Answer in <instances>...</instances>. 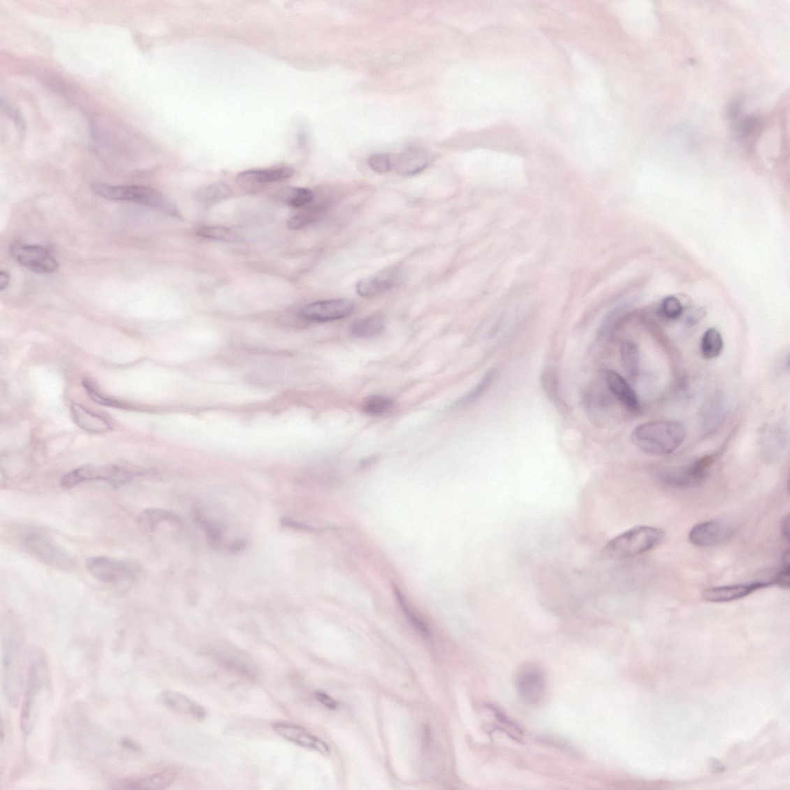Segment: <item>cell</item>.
Segmentation results:
<instances>
[{"label": "cell", "mask_w": 790, "mask_h": 790, "mask_svg": "<svg viewBox=\"0 0 790 790\" xmlns=\"http://www.w3.org/2000/svg\"><path fill=\"white\" fill-rule=\"evenodd\" d=\"M428 162L430 157L425 150L419 147H410L397 157L393 165L398 174L413 175L423 171Z\"/></svg>", "instance_id": "d6986e66"}, {"label": "cell", "mask_w": 790, "mask_h": 790, "mask_svg": "<svg viewBox=\"0 0 790 790\" xmlns=\"http://www.w3.org/2000/svg\"><path fill=\"white\" fill-rule=\"evenodd\" d=\"M664 532L654 527L638 526L612 539L605 546L604 555L612 559H625L642 555L658 546Z\"/></svg>", "instance_id": "5b68a950"}, {"label": "cell", "mask_w": 790, "mask_h": 790, "mask_svg": "<svg viewBox=\"0 0 790 790\" xmlns=\"http://www.w3.org/2000/svg\"><path fill=\"white\" fill-rule=\"evenodd\" d=\"M354 307V302L348 299L317 301L302 308L300 315L309 321H333L349 316L353 312Z\"/></svg>", "instance_id": "4fadbf2b"}, {"label": "cell", "mask_w": 790, "mask_h": 790, "mask_svg": "<svg viewBox=\"0 0 790 790\" xmlns=\"http://www.w3.org/2000/svg\"><path fill=\"white\" fill-rule=\"evenodd\" d=\"M10 253L25 268L38 275H49L58 268V263L49 250L39 245L13 244Z\"/></svg>", "instance_id": "8fae6325"}, {"label": "cell", "mask_w": 790, "mask_h": 790, "mask_svg": "<svg viewBox=\"0 0 790 790\" xmlns=\"http://www.w3.org/2000/svg\"><path fill=\"white\" fill-rule=\"evenodd\" d=\"M395 594L398 604H400L401 608L404 613V615L409 619L413 627H415V629L422 635L423 637H430V632L428 631L427 626L411 611L401 590L395 587Z\"/></svg>", "instance_id": "4dcf8cb0"}, {"label": "cell", "mask_w": 790, "mask_h": 790, "mask_svg": "<svg viewBox=\"0 0 790 790\" xmlns=\"http://www.w3.org/2000/svg\"><path fill=\"white\" fill-rule=\"evenodd\" d=\"M199 236L205 239L216 240L225 242H234L237 240L235 233L230 228L220 226H205L197 231Z\"/></svg>", "instance_id": "d6a6232c"}, {"label": "cell", "mask_w": 790, "mask_h": 790, "mask_svg": "<svg viewBox=\"0 0 790 790\" xmlns=\"http://www.w3.org/2000/svg\"><path fill=\"white\" fill-rule=\"evenodd\" d=\"M789 550H787L782 559V565L780 570L775 578L771 580L773 585H776L782 589L788 590L790 586L789 582Z\"/></svg>", "instance_id": "ab89813d"}, {"label": "cell", "mask_w": 790, "mask_h": 790, "mask_svg": "<svg viewBox=\"0 0 790 790\" xmlns=\"http://www.w3.org/2000/svg\"><path fill=\"white\" fill-rule=\"evenodd\" d=\"M232 189L224 183L210 184L198 191L196 198L198 201L205 205H212L224 201L231 197Z\"/></svg>", "instance_id": "484cf974"}, {"label": "cell", "mask_w": 790, "mask_h": 790, "mask_svg": "<svg viewBox=\"0 0 790 790\" xmlns=\"http://www.w3.org/2000/svg\"><path fill=\"white\" fill-rule=\"evenodd\" d=\"M490 710L494 712L495 717L500 723L502 729H504V732L511 736L515 740H520V737L523 735L522 729L515 724L513 722L509 719L507 716L498 710L497 708L490 706Z\"/></svg>", "instance_id": "74e56055"}, {"label": "cell", "mask_w": 790, "mask_h": 790, "mask_svg": "<svg viewBox=\"0 0 790 790\" xmlns=\"http://www.w3.org/2000/svg\"><path fill=\"white\" fill-rule=\"evenodd\" d=\"M686 437L685 426L675 420H652L635 427L633 444L645 453L664 456L673 454Z\"/></svg>", "instance_id": "7a4b0ae2"}, {"label": "cell", "mask_w": 790, "mask_h": 790, "mask_svg": "<svg viewBox=\"0 0 790 790\" xmlns=\"http://www.w3.org/2000/svg\"><path fill=\"white\" fill-rule=\"evenodd\" d=\"M661 316L668 320H676L683 313L681 302L675 297H668L664 299L659 309Z\"/></svg>", "instance_id": "8d00e7d4"}, {"label": "cell", "mask_w": 790, "mask_h": 790, "mask_svg": "<svg viewBox=\"0 0 790 790\" xmlns=\"http://www.w3.org/2000/svg\"><path fill=\"white\" fill-rule=\"evenodd\" d=\"M386 320L381 314H374L354 322L351 327V334L360 339L378 336L385 329Z\"/></svg>", "instance_id": "cb8c5ba5"}, {"label": "cell", "mask_w": 790, "mask_h": 790, "mask_svg": "<svg viewBox=\"0 0 790 790\" xmlns=\"http://www.w3.org/2000/svg\"><path fill=\"white\" fill-rule=\"evenodd\" d=\"M723 350V339L719 332L710 328L707 330L701 338V351L705 359L718 358Z\"/></svg>", "instance_id": "4316f807"}, {"label": "cell", "mask_w": 790, "mask_h": 790, "mask_svg": "<svg viewBox=\"0 0 790 790\" xmlns=\"http://www.w3.org/2000/svg\"><path fill=\"white\" fill-rule=\"evenodd\" d=\"M781 534L784 536V540L789 542V515L784 516L781 522Z\"/></svg>", "instance_id": "f6af8a7d"}, {"label": "cell", "mask_w": 790, "mask_h": 790, "mask_svg": "<svg viewBox=\"0 0 790 790\" xmlns=\"http://www.w3.org/2000/svg\"><path fill=\"white\" fill-rule=\"evenodd\" d=\"M2 668L5 696L17 708L23 689L26 647L23 630L16 618L6 616L2 622Z\"/></svg>", "instance_id": "6da1fadb"}, {"label": "cell", "mask_w": 790, "mask_h": 790, "mask_svg": "<svg viewBox=\"0 0 790 790\" xmlns=\"http://www.w3.org/2000/svg\"><path fill=\"white\" fill-rule=\"evenodd\" d=\"M721 398L716 397L707 405L704 411V424L708 427H715L720 422L723 413H724V404L722 402Z\"/></svg>", "instance_id": "e575fe53"}, {"label": "cell", "mask_w": 790, "mask_h": 790, "mask_svg": "<svg viewBox=\"0 0 790 790\" xmlns=\"http://www.w3.org/2000/svg\"><path fill=\"white\" fill-rule=\"evenodd\" d=\"M606 381L611 393L627 409L635 413L641 411V405L636 393H634V390L623 376L614 371H608L606 374Z\"/></svg>", "instance_id": "44dd1931"}, {"label": "cell", "mask_w": 790, "mask_h": 790, "mask_svg": "<svg viewBox=\"0 0 790 790\" xmlns=\"http://www.w3.org/2000/svg\"><path fill=\"white\" fill-rule=\"evenodd\" d=\"M279 196L284 202L295 208L304 207L314 199L313 191L305 188L286 189Z\"/></svg>", "instance_id": "f1b7e54d"}, {"label": "cell", "mask_w": 790, "mask_h": 790, "mask_svg": "<svg viewBox=\"0 0 790 790\" xmlns=\"http://www.w3.org/2000/svg\"><path fill=\"white\" fill-rule=\"evenodd\" d=\"M368 164L374 172L386 173L390 171V168H393V161H391L388 154H376L369 158Z\"/></svg>", "instance_id": "60d3db41"}, {"label": "cell", "mask_w": 790, "mask_h": 790, "mask_svg": "<svg viewBox=\"0 0 790 790\" xmlns=\"http://www.w3.org/2000/svg\"><path fill=\"white\" fill-rule=\"evenodd\" d=\"M280 523H281V525L284 527H287V528H291V529H298V530L305 531V532H311V533H314V532H316V529L314 528H313L312 527H309L307 525H305V524H304V523H301V522L291 520L289 518L283 519L281 521H280Z\"/></svg>", "instance_id": "7bdbcfd3"}, {"label": "cell", "mask_w": 790, "mask_h": 790, "mask_svg": "<svg viewBox=\"0 0 790 790\" xmlns=\"http://www.w3.org/2000/svg\"><path fill=\"white\" fill-rule=\"evenodd\" d=\"M49 684L50 673L46 657L40 648L34 647L29 654L26 689L20 713V727L24 734H29L33 730L38 696L41 691L47 688Z\"/></svg>", "instance_id": "3957f363"}, {"label": "cell", "mask_w": 790, "mask_h": 790, "mask_svg": "<svg viewBox=\"0 0 790 790\" xmlns=\"http://www.w3.org/2000/svg\"><path fill=\"white\" fill-rule=\"evenodd\" d=\"M516 687L524 703L530 705L540 704L546 689V679L543 670L535 664L522 667L516 676Z\"/></svg>", "instance_id": "7c38bea8"}, {"label": "cell", "mask_w": 790, "mask_h": 790, "mask_svg": "<svg viewBox=\"0 0 790 790\" xmlns=\"http://www.w3.org/2000/svg\"><path fill=\"white\" fill-rule=\"evenodd\" d=\"M133 477V472L115 465H87L64 475L61 479V485L65 490L91 481H105L122 485L130 483Z\"/></svg>", "instance_id": "ba28073f"}, {"label": "cell", "mask_w": 790, "mask_h": 790, "mask_svg": "<svg viewBox=\"0 0 790 790\" xmlns=\"http://www.w3.org/2000/svg\"><path fill=\"white\" fill-rule=\"evenodd\" d=\"M122 747L128 750L138 752L141 751V747L136 742L129 740V738H124L122 741Z\"/></svg>", "instance_id": "bcb514c9"}, {"label": "cell", "mask_w": 790, "mask_h": 790, "mask_svg": "<svg viewBox=\"0 0 790 790\" xmlns=\"http://www.w3.org/2000/svg\"><path fill=\"white\" fill-rule=\"evenodd\" d=\"M10 281V277L8 272L5 270L0 272V291H3L8 286Z\"/></svg>", "instance_id": "7dc6e473"}, {"label": "cell", "mask_w": 790, "mask_h": 790, "mask_svg": "<svg viewBox=\"0 0 790 790\" xmlns=\"http://www.w3.org/2000/svg\"><path fill=\"white\" fill-rule=\"evenodd\" d=\"M770 586H773L771 580L714 587L706 589L703 593V597L705 601L711 603L732 602Z\"/></svg>", "instance_id": "5bb4252c"}, {"label": "cell", "mask_w": 790, "mask_h": 790, "mask_svg": "<svg viewBox=\"0 0 790 790\" xmlns=\"http://www.w3.org/2000/svg\"><path fill=\"white\" fill-rule=\"evenodd\" d=\"M83 386L85 387L88 396H89L91 397V400L96 403L112 408L121 409L127 407L126 404L112 400V398H110L104 395H102L98 390L97 386H96L94 383L89 380H84Z\"/></svg>", "instance_id": "836d02e7"}, {"label": "cell", "mask_w": 790, "mask_h": 790, "mask_svg": "<svg viewBox=\"0 0 790 790\" xmlns=\"http://www.w3.org/2000/svg\"><path fill=\"white\" fill-rule=\"evenodd\" d=\"M247 543L245 541H237L233 542L228 546V551L231 553H239L244 550Z\"/></svg>", "instance_id": "c3c4849f"}, {"label": "cell", "mask_w": 790, "mask_h": 790, "mask_svg": "<svg viewBox=\"0 0 790 790\" xmlns=\"http://www.w3.org/2000/svg\"><path fill=\"white\" fill-rule=\"evenodd\" d=\"M403 280L404 275L402 271L385 270L374 277L360 280L357 285V291L360 297L372 298L393 289L400 285Z\"/></svg>", "instance_id": "2e32d148"}, {"label": "cell", "mask_w": 790, "mask_h": 790, "mask_svg": "<svg viewBox=\"0 0 790 790\" xmlns=\"http://www.w3.org/2000/svg\"><path fill=\"white\" fill-rule=\"evenodd\" d=\"M294 173V169L289 167L254 169L240 173L238 180L249 183L272 182L291 178Z\"/></svg>", "instance_id": "7402d4cb"}, {"label": "cell", "mask_w": 790, "mask_h": 790, "mask_svg": "<svg viewBox=\"0 0 790 790\" xmlns=\"http://www.w3.org/2000/svg\"><path fill=\"white\" fill-rule=\"evenodd\" d=\"M496 370H494V369L487 372L483 379L478 382V385L470 390L468 394L461 397L460 400L455 403V406L466 405L478 400V398L490 388L495 379V376H496Z\"/></svg>", "instance_id": "1f68e13d"}, {"label": "cell", "mask_w": 790, "mask_h": 790, "mask_svg": "<svg viewBox=\"0 0 790 790\" xmlns=\"http://www.w3.org/2000/svg\"><path fill=\"white\" fill-rule=\"evenodd\" d=\"M763 119L759 115H752L743 118L737 126L738 139L742 142L749 141L759 134L763 128Z\"/></svg>", "instance_id": "83f0119b"}, {"label": "cell", "mask_w": 790, "mask_h": 790, "mask_svg": "<svg viewBox=\"0 0 790 790\" xmlns=\"http://www.w3.org/2000/svg\"><path fill=\"white\" fill-rule=\"evenodd\" d=\"M315 697L317 700H319L320 701V703L322 705H323L325 707H327L328 708H329V710H336L337 706L336 701L335 699L332 698L328 695H327L326 693H324V692H317L315 694Z\"/></svg>", "instance_id": "ee69618b"}, {"label": "cell", "mask_w": 790, "mask_h": 790, "mask_svg": "<svg viewBox=\"0 0 790 790\" xmlns=\"http://www.w3.org/2000/svg\"><path fill=\"white\" fill-rule=\"evenodd\" d=\"M542 386L546 395L553 402H559L558 381L553 369L546 368L542 374Z\"/></svg>", "instance_id": "d590c367"}, {"label": "cell", "mask_w": 790, "mask_h": 790, "mask_svg": "<svg viewBox=\"0 0 790 790\" xmlns=\"http://www.w3.org/2000/svg\"><path fill=\"white\" fill-rule=\"evenodd\" d=\"M314 218L311 215H308V214H299V215L292 217L289 221H288V227L291 228V230H298V228L305 227L311 224Z\"/></svg>", "instance_id": "b9f144b4"}, {"label": "cell", "mask_w": 790, "mask_h": 790, "mask_svg": "<svg viewBox=\"0 0 790 790\" xmlns=\"http://www.w3.org/2000/svg\"><path fill=\"white\" fill-rule=\"evenodd\" d=\"M620 351L627 375L631 380L636 379L640 367V353L637 345L631 342H624Z\"/></svg>", "instance_id": "d4e9b609"}, {"label": "cell", "mask_w": 790, "mask_h": 790, "mask_svg": "<svg viewBox=\"0 0 790 790\" xmlns=\"http://www.w3.org/2000/svg\"><path fill=\"white\" fill-rule=\"evenodd\" d=\"M22 543L28 555L43 564L64 571H73L77 565L71 553L46 534H27Z\"/></svg>", "instance_id": "8992f818"}, {"label": "cell", "mask_w": 790, "mask_h": 790, "mask_svg": "<svg viewBox=\"0 0 790 790\" xmlns=\"http://www.w3.org/2000/svg\"><path fill=\"white\" fill-rule=\"evenodd\" d=\"M86 567L96 580L117 589L129 590L136 580L134 568L122 560L92 557L86 560Z\"/></svg>", "instance_id": "52a82bcc"}, {"label": "cell", "mask_w": 790, "mask_h": 790, "mask_svg": "<svg viewBox=\"0 0 790 790\" xmlns=\"http://www.w3.org/2000/svg\"><path fill=\"white\" fill-rule=\"evenodd\" d=\"M735 534V525L726 519H714L699 522L689 534L691 543L697 548H712L728 542Z\"/></svg>", "instance_id": "30bf717a"}, {"label": "cell", "mask_w": 790, "mask_h": 790, "mask_svg": "<svg viewBox=\"0 0 790 790\" xmlns=\"http://www.w3.org/2000/svg\"><path fill=\"white\" fill-rule=\"evenodd\" d=\"M196 521L200 524V526L205 531L206 536H207L210 544L213 548H218L219 545L223 538L221 530L217 523L212 521H209L201 518L200 515L198 516Z\"/></svg>", "instance_id": "f35d334b"}, {"label": "cell", "mask_w": 790, "mask_h": 790, "mask_svg": "<svg viewBox=\"0 0 790 790\" xmlns=\"http://www.w3.org/2000/svg\"><path fill=\"white\" fill-rule=\"evenodd\" d=\"M273 730L284 740L301 747L316 750L323 755L330 754L328 745L304 728L291 723L277 722L273 725Z\"/></svg>", "instance_id": "9a60e30c"}, {"label": "cell", "mask_w": 790, "mask_h": 790, "mask_svg": "<svg viewBox=\"0 0 790 790\" xmlns=\"http://www.w3.org/2000/svg\"><path fill=\"white\" fill-rule=\"evenodd\" d=\"M92 189L96 195L108 200L136 203L169 217L182 218L177 206L156 189L139 186H109L102 183L93 184Z\"/></svg>", "instance_id": "277c9868"}, {"label": "cell", "mask_w": 790, "mask_h": 790, "mask_svg": "<svg viewBox=\"0 0 790 790\" xmlns=\"http://www.w3.org/2000/svg\"><path fill=\"white\" fill-rule=\"evenodd\" d=\"M714 462L713 456H705L688 466L664 471L660 478L664 485L673 488L682 490L694 488L703 483Z\"/></svg>", "instance_id": "9c48e42d"}, {"label": "cell", "mask_w": 790, "mask_h": 790, "mask_svg": "<svg viewBox=\"0 0 790 790\" xmlns=\"http://www.w3.org/2000/svg\"><path fill=\"white\" fill-rule=\"evenodd\" d=\"M71 411L76 425L87 432L103 434L112 430V425L106 418L86 409L83 405L73 402L71 406Z\"/></svg>", "instance_id": "ac0fdd59"}, {"label": "cell", "mask_w": 790, "mask_h": 790, "mask_svg": "<svg viewBox=\"0 0 790 790\" xmlns=\"http://www.w3.org/2000/svg\"><path fill=\"white\" fill-rule=\"evenodd\" d=\"M176 778L175 771L168 770L137 780H125L116 784V789L162 790L168 789Z\"/></svg>", "instance_id": "ffe728a7"}, {"label": "cell", "mask_w": 790, "mask_h": 790, "mask_svg": "<svg viewBox=\"0 0 790 790\" xmlns=\"http://www.w3.org/2000/svg\"><path fill=\"white\" fill-rule=\"evenodd\" d=\"M137 520L139 527L149 533L156 531L161 523L180 522L178 516L161 509H147L138 515Z\"/></svg>", "instance_id": "603a6c76"}, {"label": "cell", "mask_w": 790, "mask_h": 790, "mask_svg": "<svg viewBox=\"0 0 790 790\" xmlns=\"http://www.w3.org/2000/svg\"><path fill=\"white\" fill-rule=\"evenodd\" d=\"M394 402L390 397L383 395H374L369 397L363 404V409L366 414L372 416H379L388 412L393 407Z\"/></svg>", "instance_id": "f546056e"}, {"label": "cell", "mask_w": 790, "mask_h": 790, "mask_svg": "<svg viewBox=\"0 0 790 790\" xmlns=\"http://www.w3.org/2000/svg\"><path fill=\"white\" fill-rule=\"evenodd\" d=\"M158 701L170 710L198 720L205 718V708L180 692L165 691L160 694Z\"/></svg>", "instance_id": "e0dca14e"}]
</instances>
